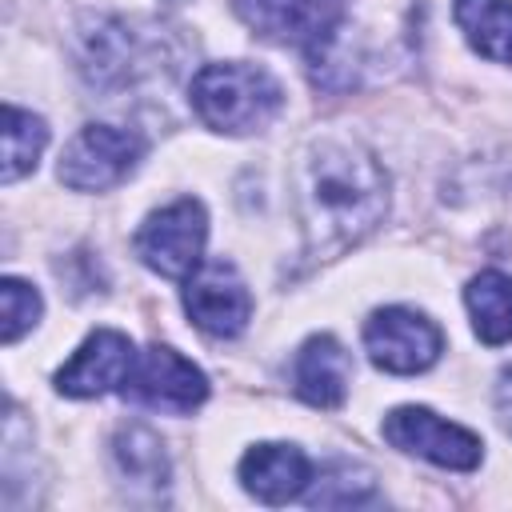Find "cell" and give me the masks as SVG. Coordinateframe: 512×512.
Segmentation results:
<instances>
[{
    "label": "cell",
    "instance_id": "20",
    "mask_svg": "<svg viewBox=\"0 0 512 512\" xmlns=\"http://www.w3.org/2000/svg\"><path fill=\"white\" fill-rule=\"evenodd\" d=\"M164 4H184V0H164Z\"/></svg>",
    "mask_w": 512,
    "mask_h": 512
},
{
    "label": "cell",
    "instance_id": "9",
    "mask_svg": "<svg viewBox=\"0 0 512 512\" xmlns=\"http://www.w3.org/2000/svg\"><path fill=\"white\" fill-rule=\"evenodd\" d=\"M136 348L124 332L116 328H96L76 352L72 360L56 372V392L76 396V400H92L104 392H116L128 384L132 368H136Z\"/></svg>",
    "mask_w": 512,
    "mask_h": 512
},
{
    "label": "cell",
    "instance_id": "15",
    "mask_svg": "<svg viewBox=\"0 0 512 512\" xmlns=\"http://www.w3.org/2000/svg\"><path fill=\"white\" fill-rule=\"evenodd\" d=\"M452 16L480 56L512 64V0H456Z\"/></svg>",
    "mask_w": 512,
    "mask_h": 512
},
{
    "label": "cell",
    "instance_id": "13",
    "mask_svg": "<svg viewBox=\"0 0 512 512\" xmlns=\"http://www.w3.org/2000/svg\"><path fill=\"white\" fill-rule=\"evenodd\" d=\"M112 456L132 492L160 496V488H168V452L148 424H124L112 440Z\"/></svg>",
    "mask_w": 512,
    "mask_h": 512
},
{
    "label": "cell",
    "instance_id": "8",
    "mask_svg": "<svg viewBox=\"0 0 512 512\" xmlns=\"http://www.w3.org/2000/svg\"><path fill=\"white\" fill-rule=\"evenodd\" d=\"M124 396L156 412H192L208 400V376L192 360H184L176 348L152 344L140 352L124 384Z\"/></svg>",
    "mask_w": 512,
    "mask_h": 512
},
{
    "label": "cell",
    "instance_id": "11",
    "mask_svg": "<svg viewBox=\"0 0 512 512\" xmlns=\"http://www.w3.org/2000/svg\"><path fill=\"white\" fill-rule=\"evenodd\" d=\"M348 380H352V360L336 336L316 332L300 344V352L292 360V388L304 404L340 408L348 396Z\"/></svg>",
    "mask_w": 512,
    "mask_h": 512
},
{
    "label": "cell",
    "instance_id": "3",
    "mask_svg": "<svg viewBox=\"0 0 512 512\" xmlns=\"http://www.w3.org/2000/svg\"><path fill=\"white\" fill-rule=\"evenodd\" d=\"M204 240H208V212L200 200L184 196L164 204L160 212H152L140 228H136V256L168 276V280H188L200 264H204Z\"/></svg>",
    "mask_w": 512,
    "mask_h": 512
},
{
    "label": "cell",
    "instance_id": "10",
    "mask_svg": "<svg viewBox=\"0 0 512 512\" xmlns=\"http://www.w3.org/2000/svg\"><path fill=\"white\" fill-rule=\"evenodd\" d=\"M240 20L268 40L316 48L344 16V0H232Z\"/></svg>",
    "mask_w": 512,
    "mask_h": 512
},
{
    "label": "cell",
    "instance_id": "1",
    "mask_svg": "<svg viewBox=\"0 0 512 512\" xmlns=\"http://www.w3.org/2000/svg\"><path fill=\"white\" fill-rule=\"evenodd\" d=\"M296 204L304 248L312 260H332L356 248L388 212V172L380 160L344 136L316 140L296 172Z\"/></svg>",
    "mask_w": 512,
    "mask_h": 512
},
{
    "label": "cell",
    "instance_id": "17",
    "mask_svg": "<svg viewBox=\"0 0 512 512\" xmlns=\"http://www.w3.org/2000/svg\"><path fill=\"white\" fill-rule=\"evenodd\" d=\"M376 496V480L368 468L352 464V460H336L328 468H320V476H312L304 500L312 508H352V504H368Z\"/></svg>",
    "mask_w": 512,
    "mask_h": 512
},
{
    "label": "cell",
    "instance_id": "18",
    "mask_svg": "<svg viewBox=\"0 0 512 512\" xmlns=\"http://www.w3.org/2000/svg\"><path fill=\"white\" fill-rule=\"evenodd\" d=\"M0 304H4V324H0V340L4 344H16L28 328H36V320L44 312L40 292L20 276H4L0 280Z\"/></svg>",
    "mask_w": 512,
    "mask_h": 512
},
{
    "label": "cell",
    "instance_id": "16",
    "mask_svg": "<svg viewBox=\"0 0 512 512\" xmlns=\"http://www.w3.org/2000/svg\"><path fill=\"white\" fill-rule=\"evenodd\" d=\"M48 144V124L16 104H4V164H0V180L12 184L24 172L36 168L40 152Z\"/></svg>",
    "mask_w": 512,
    "mask_h": 512
},
{
    "label": "cell",
    "instance_id": "4",
    "mask_svg": "<svg viewBox=\"0 0 512 512\" xmlns=\"http://www.w3.org/2000/svg\"><path fill=\"white\" fill-rule=\"evenodd\" d=\"M144 136L112 124H88L80 128L64 152H60V184L72 192H104L120 184L140 160H144Z\"/></svg>",
    "mask_w": 512,
    "mask_h": 512
},
{
    "label": "cell",
    "instance_id": "14",
    "mask_svg": "<svg viewBox=\"0 0 512 512\" xmlns=\"http://www.w3.org/2000/svg\"><path fill=\"white\" fill-rule=\"evenodd\" d=\"M464 304L472 316V328L484 344H508L512 340V276L508 272H480L464 288Z\"/></svg>",
    "mask_w": 512,
    "mask_h": 512
},
{
    "label": "cell",
    "instance_id": "6",
    "mask_svg": "<svg viewBox=\"0 0 512 512\" xmlns=\"http://www.w3.org/2000/svg\"><path fill=\"white\" fill-rule=\"evenodd\" d=\"M364 348H368V360L384 372H396V376H412V372H424L440 360L444 352V332L424 316V312H412V308H376L364 324Z\"/></svg>",
    "mask_w": 512,
    "mask_h": 512
},
{
    "label": "cell",
    "instance_id": "19",
    "mask_svg": "<svg viewBox=\"0 0 512 512\" xmlns=\"http://www.w3.org/2000/svg\"><path fill=\"white\" fill-rule=\"evenodd\" d=\"M496 416H500L504 432L512 436V368H504L496 380Z\"/></svg>",
    "mask_w": 512,
    "mask_h": 512
},
{
    "label": "cell",
    "instance_id": "12",
    "mask_svg": "<svg viewBox=\"0 0 512 512\" xmlns=\"http://www.w3.org/2000/svg\"><path fill=\"white\" fill-rule=\"evenodd\" d=\"M240 484L264 504H288L308 492L312 460L296 444H256L240 460Z\"/></svg>",
    "mask_w": 512,
    "mask_h": 512
},
{
    "label": "cell",
    "instance_id": "5",
    "mask_svg": "<svg viewBox=\"0 0 512 512\" xmlns=\"http://www.w3.org/2000/svg\"><path fill=\"white\" fill-rule=\"evenodd\" d=\"M384 440L408 456H420L428 464H440V468H452V472H472L480 460H484V444L476 432L436 416L432 408H416V404H404V408H392L380 424Z\"/></svg>",
    "mask_w": 512,
    "mask_h": 512
},
{
    "label": "cell",
    "instance_id": "2",
    "mask_svg": "<svg viewBox=\"0 0 512 512\" xmlns=\"http://www.w3.org/2000/svg\"><path fill=\"white\" fill-rule=\"evenodd\" d=\"M192 108L196 116L228 136H244V132H260L272 124V116L284 104V92L276 84V76L260 64H244V60H220V64H204L192 76Z\"/></svg>",
    "mask_w": 512,
    "mask_h": 512
},
{
    "label": "cell",
    "instance_id": "7",
    "mask_svg": "<svg viewBox=\"0 0 512 512\" xmlns=\"http://www.w3.org/2000/svg\"><path fill=\"white\" fill-rule=\"evenodd\" d=\"M184 312L208 336H220V340L240 336L252 320V296H248V284L240 280L236 264L204 260L184 280Z\"/></svg>",
    "mask_w": 512,
    "mask_h": 512
}]
</instances>
